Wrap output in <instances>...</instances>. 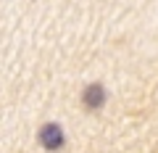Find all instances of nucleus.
Wrapping results in <instances>:
<instances>
[{"label":"nucleus","instance_id":"f257e3e1","mask_svg":"<svg viewBox=\"0 0 158 153\" xmlns=\"http://www.w3.org/2000/svg\"><path fill=\"white\" fill-rule=\"evenodd\" d=\"M40 142H42V148H48V151H61L63 142H66V135H63L61 124H56V121L42 124V130H40Z\"/></svg>","mask_w":158,"mask_h":153},{"label":"nucleus","instance_id":"f03ea898","mask_svg":"<svg viewBox=\"0 0 158 153\" xmlns=\"http://www.w3.org/2000/svg\"><path fill=\"white\" fill-rule=\"evenodd\" d=\"M82 103H85L87 108H100L103 103H106V87L98 85V82L87 85L85 92H82Z\"/></svg>","mask_w":158,"mask_h":153}]
</instances>
